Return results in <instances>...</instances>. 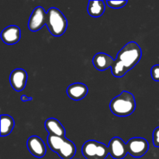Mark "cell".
Segmentation results:
<instances>
[{
	"instance_id": "1",
	"label": "cell",
	"mask_w": 159,
	"mask_h": 159,
	"mask_svg": "<svg viewBox=\"0 0 159 159\" xmlns=\"http://www.w3.org/2000/svg\"><path fill=\"white\" fill-rule=\"evenodd\" d=\"M142 51L138 43L130 41L118 52L111 72L116 78H122L139 63Z\"/></svg>"
},
{
	"instance_id": "2",
	"label": "cell",
	"mask_w": 159,
	"mask_h": 159,
	"mask_svg": "<svg viewBox=\"0 0 159 159\" xmlns=\"http://www.w3.org/2000/svg\"><path fill=\"white\" fill-rule=\"evenodd\" d=\"M136 108V101L132 93L123 91L110 102V110L115 116H127L131 115Z\"/></svg>"
},
{
	"instance_id": "3",
	"label": "cell",
	"mask_w": 159,
	"mask_h": 159,
	"mask_svg": "<svg viewBox=\"0 0 159 159\" xmlns=\"http://www.w3.org/2000/svg\"><path fill=\"white\" fill-rule=\"evenodd\" d=\"M48 144L62 159H72L76 154L75 144L66 138L48 134Z\"/></svg>"
},
{
	"instance_id": "4",
	"label": "cell",
	"mask_w": 159,
	"mask_h": 159,
	"mask_svg": "<svg viewBox=\"0 0 159 159\" xmlns=\"http://www.w3.org/2000/svg\"><path fill=\"white\" fill-rule=\"evenodd\" d=\"M46 26L49 32L54 37L63 35L68 27V20L57 8H50L47 12Z\"/></svg>"
},
{
	"instance_id": "5",
	"label": "cell",
	"mask_w": 159,
	"mask_h": 159,
	"mask_svg": "<svg viewBox=\"0 0 159 159\" xmlns=\"http://www.w3.org/2000/svg\"><path fill=\"white\" fill-rule=\"evenodd\" d=\"M82 153L86 159L99 158L105 159L110 154L108 146L95 140H89L84 143Z\"/></svg>"
},
{
	"instance_id": "6",
	"label": "cell",
	"mask_w": 159,
	"mask_h": 159,
	"mask_svg": "<svg viewBox=\"0 0 159 159\" xmlns=\"http://www.w3.org/2000/svg\"><path fill=\"white\" fill-rule=\"evenodd\" d=\"M128 153L134 158H141L149 149L148 142L143 138H132L127 142Z\"/></svg>"
},
{
	"instance_id": "7",
	"label": "cell",
	"mask_w": 159,
	"mask_h": 159,
	"mask_svg": "<svg viewBox=\"0 0 159 159\" xmlns=\"http://www.w3.org/2000/svg\"><path fill=\"white\" fill-rule=\"evenodd\" d=\"M47 22V12L43 7L37 6L34 9L30 16L28 22V28L32 32L40 30Z\"/></svg>"
},
{
	"instance_id": "8",
	"label": "cell",
	"mask_w": 159,
	"mask_h": 159,
	"mask_svg": "<svg viewBox=\"0 0 159 159\" xmlns=\"http://www.w3.org/2000/svg\"><path fill=\"white\" fill-rule=\"evenodd\" d=\"M109 151L110 155L114 159H123L127 156V143L124 142L119 137H114L109 143Z\"/></svg>"
},
{
	"instance_id": "9",
	"label": "cell",
	"mask_w": 159,
	"mask_h": 159,
	"mask_svg": "<svg viewBox=\"0 0 159 159\" xmlns=\"http://www.w3.org/2000/svg\"><path fill=\"white\" fill-rule=\"evenodd\" d=\"M28 75L25 70L16 68L11 72L9 76V82L15 91L20 92L24 89L27 82Z\"/></svg>"
},
{
	"instance_id": "10",
	"label": "cell",
	"mask_w": 159,
	"mask_h": 159,
	"mask_svg": "<svg viewBox=\"0 0 159 159\" xmlns=\"http://www.w3.org/2000/svg\"><path fill=\"white\" fill-rule=\"evenodd\" d=\"M29 152L36 158H43L47 152L46 146L43 140L38 136H31L28 138L26 142Z\"/></svg>"
},
{
	"instance_id": "11",
	"label": "cell",
	"mask_w": 159,
	"mask_h": 159,
	"mask_svg": "<svg viewBox=\"0 0 159 159\" xmlns=\"http://www.w3.org/2000/svg\"><path fill=\"white\" fill-rule=\"evenodd\" d=\"M21 38V30L19 26L12 25L5 28L1 33V39L6 44H16Z\"/></svg>"
},
{
	"instance_id": "12",
	"label": "cell",
	"mask_w": 159,
	"mask_h": 159,
	"mask_svg": "<svg viewBox=\"0 0 159 159\" xmlns=\"http://www.w3.org/2000/svg\"><path fill=\"white\" fill-rule=\"evenodd\" d=\"M89 93V89L86 85L80 82L71 84L67 88L66 93L68 97L75 101H79L83 99Z\"/></svg>"
},
{
	"instance_id": "13",
	"label": "cell",
	"mask_w": 159,
	"mask_h": 159,
	"mask_svg": "<svg viewBox=\"0 0 159 159\" xmlns=\"http://www.w3.org/2000/svg\"><path fill=\"white\" fill-rule=\"evenodd\" d=\"M115 60L106 53H97L93 58V64L97 70L103 71L108 68H112Z\"/></svg>"
},
{
	"instance_id": "14",
	"label": "cell",
	"mask_w": 159,
	"mask_h": 159,
	"mask_svg": "<svg viewBox=\"0 0 159 159\" xmlns=\"http://www.w3.org/2000/svg\"><path fill=\"white\" fill-rule=\"evenodd\" d=\"M45 128L49 134L65 138V129L55 118H49L44 123Z\"/></svg>"
},
{
	"instance_id": "15",
	"label": "cell",
	"mask_w": 159,
	"mask_h": 159,
	"mask_svg": "<svg viewBox=\"0 0 159 159\" xmlns=\"http://www.w3.org/2000/svg\"><path fill=\"white\" fill-rule=\"evenodd\" d=\"M105 2L102 0L96 1V0H90L89 2L88 10L89 14L93 17H99L105 12Z\"/></svg>"
},
{
	"instance_id": "16",
	"label": "cell",
	"mask_w": 159,
	"mask_h": 159,
	"mask_svg": "<svg viewBox=\"0 0 159 159\" xmlns=\"http://www.w3.org/2000/svg\"><path fill=\"white\" fill-rule=\"evenodd\" d=\"M15 127V121L9 115H1V137L10 134Z\"/></svg>"
},
{
	"instance_id": "17",
	"label": "cell",
	"mask_w": 159,
	"mask_h": 159,
	"mask_svg": "<svg viewBox=\"0 0 159 159\" xmlns=\"http://www.w3.org/2000/svg\"><path fill=\"white\" fill-rule=\"evenodd\" d=\"M127 0H124V1H113V0H108L107 1V4L108 6L113 9H120V8L124 7L127 5Z\"/></svg>"
},
{
	"instance_id": "18",
	"label": "cell",
	"mask_w": 159,
	"mask_h": 159,
	"mask_svg": "<svg viewBox=\"0 0 159 159\" xmlns=\"http://www.w3.org/2000/svg\"><path fill=\"white\" fill-rule=\"evenodd\" d=\"M152 78L155 82H159V65H154L151 70Z\"/></svg>"
},
{
	"instance_id": "19",
	"label": "cell",
	"mask_w": 159,
	"mask_h": 159,
	"mask_svg": "<svg viewBox=\"0 0 159 159\" xmlns=\"http://www.w3.org/2000/svg\"><path fill=\"white\" fill-rule=\"evenodd\" d=\"M153 144L159 148V127H156L153 132Z\"/></svg>"
},
{
	"instance_id": "20",
	"label": "cell",
	"mask_w": 159,
	"mask_h": 159,
	"mask_svg": "<svg viewBox=\"0 0 159 159\" xmlns=\"http://www.w3.org/2000/svg\"><path fill=\"white\" fill-rule=\"evenodd\" d=\"M20 99H21L23 102H27V101L33 100V98L32 97H27V96H25V95H23V96H21V97H20Z\"/></svg>"
},
{
	"instance_id": "21",
	"label": "cell",
	"mask_w": 159,
	"mask_h": 159,
	"mask_svg": "<svg viewBox=\"0 0 159 159\" xmlns=\"http://www.w3.org/2000/svg\"><path fill=\"white\" fill-rule=\"evenodd\" d=\"M91 159H102V158H91Z\"/></svg>"
}]
</instances>
